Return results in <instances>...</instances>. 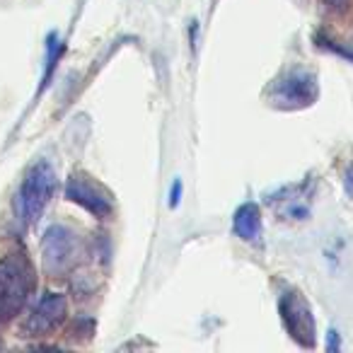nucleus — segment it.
I'll return each instance as SVG.
<instances>
[{
  "mask_svg": "<svg viewBox=\"0 0 353 353\" xmlns=\"http://www.w3.org/2000/svg\"><path fill=\"white\" fill-rule=\"evenodd\" d=\"M0 346H3V343H0Z\"/></svg>",
  "mask_w": 353,
  "mask_h": 353,
  "instance_id": "16",
  "label": "nucleus"
},
{
  "mask_svg": "<svg viewBox=\"0 0 353 353\" xmlns=\"http://www.w3.org/2000/svg\"><path fill=\"white\" fill-rule=\"evenodd\" d=\"M94 329H97V322H94V319H90V317H78V319L73 322V327H70V336L88 341V339L94 334Z\"/></svg>",
  "mask_w": 353,
  "mask_h": 353,
  "instance_id": "11",
  "label": "nucleus"
},
{
  "mask_svg": "<svg viewBox=\"0 0 353 353\" xmlns=\"http://www.w3.org/2000/svg\"><path fill=\"white\" fill-rule=\"evenodd\" d=\"M65 314H68V300L63 293H46L32 310L30 319L25 322V332L30 336H39V334H49L63 324Z\"/></svg>",
  "mask_w": 353,
  "mask_h": 353,
  "instance_id": "7",
  "label": "nucleus"
},
{
  "mask_svg": "<svg viewBox=\"0 0 353 353\" xmlns=\"http://www.w3.org/2000/svg\"><path fill=\"white\" fill-rule=\"evenodd\" d=\"M61 54H63V44H61L59 34H56V32H51L49 39H46V68H44V78H41V85H39V92H37V97H41V94L46 92V88L51 85V78H54V70H56V65H59V61H61Z\"/></svg>",
  "mask_w": 353,
  "mask_h": 353,
  "instance_id": "9",
  "label": "nucleus"
},
{
  "mask_svg": "<svg viewBox=\"0 0 353 353\" xmlns=\"http://www.w3.org/2000/svg\"><path fill=\"white\" fill-rule=\"evenodd\" d=\"M279 314L283 329L288 336L298 343L300 348H314L317 346V324L310 303L300 290H285L279 298Z\"/></svg>",
  "mask_w": 353,
  "mask_h": 353,
  "instance_id": "4",
  "label": "nucleus"
},
{
  "mask_svg": "<svg viewBox=\"0 0 353 353\" xmlns=\"http://www.w3.org/2000/svg\"><path fill=\"white\" fill-rule=\"evenodd\" d=\"M41 261L46 274L61 276L75 261V232L68 225H51L41 240Z\"/></svg>",
  "mask_w": 353,
  "mask_h": 353,
  "instance_id": "6",
  "label": "nucleus"
},
{
  "mask_svg": "<svg viewBox=\"0 0 353 353\" xmlns=\"http://www.w3.org/2000/svg\"><path fill=\"white\" fill-rule=\"evenodd\" d=\"M346 192H348V196H353V167H348V172H346Z\"/></svg>",
  "mask_w": 353,
  "mask_h": 353,
  "instance_id": "15",
  "label": "nucleus"
},
{
  "mask_svg": "<svg viewBox=\"0 0 353 353\" xmlns=\"http://www.w3.org/2000/svg\"><path fill=\"white\" fill-rule=\"evenodd\" d=\"M179 201H182V182L174 179V184H172V189H170V208H176Z\"/></svg>",
  "mask_w": 353,
  "mask_h": 353,
  "instance_id": "13",
  "label": "nucleus"
},
{
  "mask_svg": "<svg viewBox=\"0 0 353 353\" xmlns=\"http://www.w3.org/2000/svg\"><path fill=\"white\" fill-rule=\"evenodd\" d=\"M314 44L319 46V49H327V51H332V54H339L341 59H346V61H353V49H348V46H341L339 41H332L329 37H324V34H314Z\"/></svg>",
  "mask_w": 353,
  "mask_h": 353,
  "instance_id": "10",
  "label": "nucleus"
},
{
  "mask_svg": "<svg viewBox=\"0 0 353 353\" xmlns=\"http://www.w3.org/2000/svg\"><path fill=\"white\" fill-rule=\"evenodd\" d=\"M322 6L334 15H341V12H346L351 8V0H322Z\"/></svg>",
  "mask_w": 353,
  "mask_h": 353,
  "instance_id": "12",
  "label": "nucleus"
},
{
  "mask_svg": "<svg viewBox=\"0 0 353 353\" xmlns=\"http://www.w3.org/2000/svg\"><path fill=\"white\" fill-rule=\"evenodd\" d=\"M317 97L319 83L307 70H290V73L281 75L279 80H274V85L269 88V102L283 112L307 109L317 102Z\"/></svg>",
  "mask_w": 353,
  "mask_h": 353,
  "instance_id": "3",
  "label": "nucleus"
},
{
  "mask_svg": "<svg viewBox=\"0 0 353 353\" xmlns=\"http://www.w3.org/2000/svg\"><path fill=\"white\" fill-rule=\"evenodd\" d=\"M65 199L70 203H78L94 218H109L114 211V203L109 192L99 182H94L92 176L85 172H73L65 182Z\"/></svg>",
  "mask_w": 353,
  "mask_h": 353,
  "instance_id": "5",
  "label": "nucleus"
},
{
  "mask_svg": "<svg viewBox=\"0 0 353 353\" xmlns=\"http://www.w3.org/2000/svg\"><path fill=\"white\" fill-rule=\"evenodd\" d=\"M232 230L240 240L259 242L261 240V211L256 203H242L232 218Z\"/></svg>",
  "mask_w": 353,
  "mask_h": 353,
  "instance_id": "8",
  "label": "nucleus"
},
{
  "mask_svg": "<svg viewBox=\"0 0 353 353\" xmlns=\"http://www.w3.org/2000/svg\"><path fill=\"white\" fill-rule=\"evenodd\" d=\"M341 348V341H339V332L329 329V341H327V351H339Z\"/></svg>",
  "mask_w": 353,
  "mask_h": 353,
  "instance_id": "14",
  "label": "nucleus"
},
{
  "mask_svg": "<svg viewBox=\"0 0 353 353\" xmlns=\"http://www.w3.org/2000/svg\"><path fill=\"white\" fill-rule=\"evenodd\" d=\"M34 290V269L25 254H8L0 259V324L22 312Z\"/></svg>",
  "mask_w": 353,
  "mask_h": 353,
  "instance_id": "1",
  "label": "nucleus"
},
{
  "mask_svg": "<svg viewBox=\"0 0 353 353\" xmlns=\"http://www.w3.org/2000/svg\"><path fill=\"white\" fill-rule=\"evenodd\" d=\"M56 194V170L46 160H39L27 170L25 182L17 194V206L20 218L27 225H34L41 218L44 208L51 203Z\"/></svg>",
  "mask_w": 353,
  "mask_h": 353,
  "instance_id": "2",
  "label": "nucleus"
}]
</instances>
